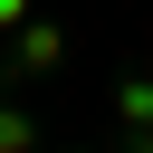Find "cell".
Listing matches in <instances>:
<instances>
[{"instance_id": "cell-1", "label": "cell", "mask_w": 153, "mask_h": 153, "mask_svg": "<svg viewBox=\"0 0 153 153\" xmlns=\"http://www.w3.org/2000/svg\"><path fill=\"white\" fill-rule=\"evenodd\" d=\"M0 19H19V0H0Z\"/></svg>"}]
</instances>
